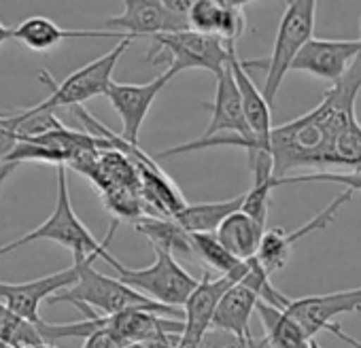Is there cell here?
<instances>
[{
	"label": "cell",
	"mask_w": 361,
	"mask_h": 348,
	"mask_svg": "<svg viewBox=\"0 0 361 348\" xmlns=\"http://www.w3.org/2000/svg\"><path fill=\"white\" fill-rule=\"evenodd\" d=\"M359 92L361 56L312 111L283 125H274L268 142V155L274 161V179L289 177L293 170L327 172V168H342L338 144L359 125L355 113Z\"/></svg>",
	"instance_id": "obj_1"
},
{
	"label": "cell",
	"mask_w": 361,
	"mask_h": 348,
	"mask_svg": "<svg viewBox=\"0 0 361 348\" xmlns=\"http://www.w3.org/2000/svg\"><path fill=\"white\" fill-rule=\"evenodd\" d=\"M94 259L100 257H90L81 263V274L79 280L54 295L49 299V304H73L79 310H94L98 316H113L117 312L123 310H132V308H147L153 310L157 314L170 316V318H178L185 321V312L178 308H168V306H159L155 302H151L149 297H145L142 293L134 291L132 287L123 285L117 276H104L100 272H96L94 268Z\"/></svg>",
	"instance_id": "obj_2"
},
{
	"label": "cell",
	"mask_w": 361,
	"mask_h": 348,
	"mask_svg": "<svg viewBox=\"0 0 361 348\" xmlns=\"http://www.w3.org/2000/svg\"><path fill=\"white\" fill-rule=\"evenodd\" d=\"M58 174V198H56V206L54 213L32 232H28L26 236L18 238L16 242H11L13 251H18L20 247L28 244V242H37V240H51L58 242L66 249H71L75 261H85L90 257H104L109 253V242L113 240L119 221L113 219L104 240H96L92 236V232L83 225V221L77 217L73 202H71V194H68V174H66V166H58L56 170Z\"/></svg>",
	"instance_id": "obj_3"
},
{
	"label": "cell",
	"mask_w": 361,
	"mask_h": 348,
	"mask_svg": "<svg viewBox=\"0 0 361 348\" xmlns=\"http://www.w3.org/2000/svg\"><path fill=\"white\" fill-rule=\"evenodd\" d=\"M147 41L151 43L147 62L168 64L166 70H170L174 77L188 68L209 70L217 77L236 54V45H230L215 35H202L196 30L157 35Z\"/></svg>",
	"instance_id": "obj_4"
},
{
	"label": "cell",
	"mask_w": 361,
	"mask_h": 348,
	"mask_svg": "<svg viewBox=\"0 0 361 348\" xmlns=\"http://www.w3.org/2000/svg\"><path fill=\"white\" fill-rule=\"evenodd\" d=\"M155 259L147 268H126L121 266L111 253H106L102 259L117 272V278L132 287L134 291L142 293L151 302L168 308H183L192 293L198 289L200 280H196L183 266L176 261V257L153 251Z\"/></svg>",
	"instance_id": "obj_5"
},
{
	"label": "cell",
	"mask_w": 361,
	"mask_h": 348,
	"mask_svg": "<svg viewBox=\"0 0 361 348\" xmlns=\"http://www.w3.org/2000/svg\"><path fill=\"white\" fill-rule=\"evenodd\" d=\"M314 18H317L314 0H291V3H285V11L274 37L272 54L264 58L266 81L262 92L270 106H274L276 102V94L285 75L293 68V62L298 60L302 49L312 41Z\"/></svg>",
	"instance_id": "obj_6"
},
{
	"label": "cell",
	"mask_w": 361,
	"mask_h": 348,
	"mask_svg": "<svg viewBox=\"0 0 361 348\" xmlns=\"http://www.w3.org/2000/svg\"><path fill=\"white\" fill-rule=\"evenodd\" d=\"M132 41L134 39L119 41L106 56H102L90 64L81 66L79 70L71 73L62 83H58L49 75V70H39V81L49 87V96L43 102L30 106L28 111L54 113L56 108H62V106L77 108L96 96H106L109 87L113 83V70H115L117 62L121 60V56L126 54V49L132 45Z\"/></svg>",
	"instance_id": "obj_7"
},
{
	"label": "cell",
	"mask_w": 361,
	"mask_h": 348,
	"mask_svg": "<svg viewBox=\"0 0 361 348\" xmlns=\"http://www.w3.org/2000/svg\"><path fill=\"white\" fill-rule=\"evenodd\" d=\"M361 310V287L348 289V291H334L325 295H308L291 299L285 312L300 323V327L306 331L310 340L317 337L321 331H329L342 342H346L350 348H361V342L348 335L336 318L342 314H353Z\"/></svg>",
	"instance_id": "obj_8"
},
{
	"label": "cell",
	"mask_w": 361,
	"mask_h": 348,
	"mask_svg": "<svg viewBox=\"0 0 361 348\" xmlns=\"http://www.w3.org/2000/svg\"><path fill=\"white\" fill-rule=\"evenodd\" d=\"M104 30L121 32L132 39H151L192 28L190 18L172 11L166 0H126L123 11L104 22Z\"/></svg>",
	"instance_id": "obj_9"
},
{
	"label": "cell",
	"mask_w": 361,
	"mask_h": 348,
	"mask_svg": "<svg viewBox=\"0 0 361 348\" xmlns=\"http://www.w3.org/2000/svg\"><path fill=\"white\" fill-rule=\"evenodd\" d=\"M83 261H73L71 268L47 274L28 282H3L0 280V302H5L13 312H18L22 318L30 321L32 325H41V302H49L54 295L71 289L81 274Z\"/></svg>",
	"instance_id": "obj_10"
},
{
	"label": "cell",
	"mask_w": 361,
	"mask_h": 348,
	"mask_svg": "<svg viewBox=\"0 0 361 348\" xmlns=\"http://www.w3.org/2000/svg\"><path fill=\"white\" fill-rule=\"evenodd\" d=\"M174 79L170 70H164L149 83H111L106 98L121 119V138L130 144H138L140 128L151 111V104L159 92Z\"/></svg>",
	"instance_id": "obj_11"
},
{
	"label": "cell",
	"mask_w": 361,
	"mask_h": 348,
	"mask_svg": "<svg viewBox=\"0 0 361 348\" xmlns=\"http://www.w3.org/2000/svg\"><path fill=\"white\" fill-rule=\"evenodd\" d=\"M350 198H353V192L346 189L344 194H340L338 198H334L319 215H314L310 221H306L304 225L295 228L293 232H287V230H281V228L266 230V234L262 238V244H259V253H257V259L262 261V266L270 274L281 272L289 263L295 244L302 238H306V236H310V234H314L319 230H325L329 223H334L336 215L340 213V209L344 204L350 202Z\"/></svg>",
	"instance_id": "obj_12"
},
{
	"label": "cell",
	"mask_w": 361,
	"mask_h": 348,
	"mask_svg": "<svg viewBox=\"0 0 361 348\" xmlns=\"http://www.w3.org/2000/svg\"><path fill=\"white\" fill-rule=\"evenodd\" d=\"M359 56H361V35L359 39H350V41L312 39L302 49L291 70L306 73L310 77L329 81L334 85L350 70V66L357 62Z\"/></svg>",
	"instance_id": "obj_13"
},
{
	"label": "cell",
	"mask_w": 361,
	"mask_h": 348,
	"mask_svg": "<svg viewBox=\"0 0 361 348\" xmlns=\"http://www.w3.org/2000/svg\"><path fill=\"white\" fill-rule=\"evenodd\" d=\"M236 285L234 278L230 276H217L211 278L209 274L200 278L198 289L192 293L188 304L183 306L185 312V329L180 333L178 346L176 348H198L204 333L213 325L215 310L221 302V297Z\"/></svg>",
	"instance_id": "obj_14"
},
{
	"label": "cell",
	"mask_w": 361,
	"mask_h": 348,
	"mask_svg": "<svg viewBox=\"0 0 361 348\" xmlns=\"http://www.w3.org/2000/svg\"><path fill=\"white\" fill-rule=\"evenodd\" d=\"M215 100H213V113H211V121L204 130V134L200 136L202 140L213 138V136H221V134H234L240 136L245 140H253V134L249 130L247 117H245V108H243V98H240V89L234 77V70L228 62V66L215 77Z\"/></svg>",
	"instance_id": "obj_15"
},
{
	"label": "cell",
	"mask_w": 361,
	"mask_h": 348,
	"mask_svg": "<svg viewBox=\"0 0 361 348\" xmlns=\"http://www.w3.org/2000/svg\"><path fill=\"white\" fill-rule=\"evenodd\" d=\"M66 39H117L126 41L132 39L121 32H109V30H68L60 28L56 22L43 15H35L24 20L20 26H16V41L26 45L32 51H51Z\"/></svg>",
	"instance_id": "obj_16"
},
{
	"label": "cell",
	"mask_w": 361,
	"mask_h": 348,
	"mask_svg": "<svg viewBox=\"0 0 361 348\" xmlns=\"http://www.w3.org/2000/svg\"><path fill=\"white\" fill-rule=\"evenodd\" d=\"M134 230L145 236L153 251H164L172 257H183V259H190L194 255V244H192V234L183 228L178 225L174 219L170 217H153V215H145L140 217L138 221L132 223Z\"/></svg>",
	"instance_id": "obj_17"
},
{
	"label": "cell",
	"mask_w": 361,
	"mask_h": 348,
	"mask_svg": "<svg viewBox=\"0 0 361 348\" xmlns=\"http://www.w3.org/2000/svg\"><path fill=\"white\" fill-rule=\"evenodd\" d=\"M259 297L245 285H234L219 302L215 316H213V325L217 329H226L232 331L236 335H243L247 340L253 337L251 333V316L257 310Z\"/></svg>",
	"instance_id": "obj_18"
},
{
	"label": "cell",
	"mask_w": 361,
	"mask_h": 348,
	"mask_svg": "<svg viewBox=\"0 0 361 348\" xmlns=\"http://www.w3.org/2000/svg\"><path fill=\"white\" fill-rule=\"evenodd\" d=\"M268 228L259 225L255 219H251L247 213L238 211L234 215H230L217 230V238L221 240V244L240 261L253 259L259 253V244L262 238L266 234Z\"/></svg>",
	"instance_id": "obj_19"
},
{
	"label": "cell",
	"mask_w": 361,
	"mask_h": 348,
	"mask_svg": "<svg viewBox=\"0 0 361 348\" xmlns=\"http://www.w3.org/2000/svg\"><path fill=\"white\" fill-rule=\"evenodd\" d=\"M257 316L264 325V337L270 348H314L317 340H310L306 331L285 310L266 302L257 304Z\"/></svg>",
	"instance_id": "obj_20"
},
{
	"label": "cell",
	"mask_w": 361,
	"mask_h": 348,
	"mask_svg": "<svg viewBox=\"0 0 361 348\" xmlns=\"http://www.w3.org/2000/svg\"><path fill=\"white\" fill-rule=\"evenodd\" d=\"M245 196L240 194L236 198L230 200H221V202H202V204H188L178 215H174L172 219L183 225L190 234H217L219 225L234 213L243 211L245 204Z\"/></svg>",
	"instance_id": "obj_21"
},
{
	"label": "cell",
	"mask_w": 361,
	"mask_h": 348,
	"mask_svg": "<svg viewBox=\"0 0 361 348\" xmlns=\"http://www.w3.org/2000/svg\"><path fill=\"white\" fill-rule=\"evenodd\" d=\"M0 342L11 348H37L49 344L43 340L39 325L22 318L5 302H0Z\"/></svg>",
	"instance_id": "obj_22"
},
{
	"label": "cell",
	"mask_w": 361,
	"mask_h": 348,
	"mask_svg": "<svg viewBox=\"0 0 361 348\" xmlns=\"http://www.w3.org/2000/svg\"><path fill=\"white\" fill-rule=\"evenodd\" d=\"M192 244L196 259H202L207 266L217 270L219 276H232L240 266V259L221 244L217 234H192Z\"/></svg>",
	"instance_id": "obj_23"
},
{
	"label": "cell",
	"mask_w": 361,
	"mask_h": 348,
	"mask_svg": "<svg viewBox=\"0 0 361 348\" xmlns=\"http://www.w3.org/2000/svg\"><path fill=\"white\" fill-rule=\"evenodd\" d=\"M298 183H336L344 185L348 192H361V168L340 170V172H312V174H289L283 179H274V185H298Z\"/></svg>",
	"instance_id": "obj_24"
},
{
	"label": "cell",
	"mask_w": 361,
	"mask_h": 348,
	"mask_svg": "<svg viewBox=\"0 0 361 348\" xmlns=\"http://www.w3.org/2000/svg\"><path fill=\"white\" fill-rule=\"evenodd\" d=\"M188 18H190L192 30L219 37V26L224 18V0H194Z\"/></svg>",
	"instance_id": "obj_25"
},
{
	"label": "cell",
	"mask_w": 361,
	"mask_h": 348,
	"mask_svg": "<svg viewBox=\"0 0 361 348\" xmlns=\"http://www.w3.org/2000/svg\"><path fill=\"white\" fill-rule=\"evenodd\" d=\"M274 179L268 181H253L251 189L245 196V204H243V213H247L251 219H255L259 225L266 228L268 221V206H270V194L274 189Z\"/></svg>",
	"instance_id": "obj_26"
},
{
	"label": "cell",
	"mask_w": 361,
	"mask_h": 348,
	"mask_svg": "<svg viewBox=\"0 0 361 348\" xmlns=\"http://www.w3.org/2000/svg\"><path fill=\"white\" fill-rule=\"evenodd\" d=\"M247 3H234V0H224V18L219 26V39H224L230 45H236V41L247 30Z\"/></svg>",
	"instance_id": "obj_27"
},
{
	"label": "cell",
	"mask_w": 361,
	"mask_h": 348,
	"mask_svg": "<svg viewBox=\"0 0 361 348\" xmlns=\"http://www.w3.org/2000/svg\"><path fill=\"white\" fill-rule=\"evenodd\" d=\"M255 340H257V337L247 340V337L236 335V333H232V331L211 327V329L204 333V337H202V342H200L198 348H253Z\"/></svg>",
	"instance_id": "obj_28"
},
{
	"label": "cell",
	"mask_w": 361,
	"mask_h": 348,
	"mask_svg": "<svg viewBox=\"0 0 361 348\" xmlns=\"http://www.w3.org/2000/svg\"><path fill=\"white\" fill-rule=\"evenodd\" d=\"M18 142H20V136L13 130L5 128L3 121H0V161H7V157L16 151Z\"/></svg>",
	"instance_id": "obj_29"
},
{
	"label": "cell",
	"mask_w": 361,
	"mask_h": 348,
	"mask_svg": "<svg viewBox=\"0 0 361 348\" xmlns=\"http://www.w3.org/2000/svg\"><path fill=\"white\" fill-rule=\"evenodd\" d=\"M20 163H13V161H0V187L5 185V181L11 177V172L18 168Z\"/></svg>",
	"instance_id": "obj_30"
},
{
	"label": "cell",
	"mask_w": 361,
	"mask_h": 348,
	"mask_svg": "<svg viewBox=\"0 0 361 348\" xmlns=\"http://www.w3.org/2000/svg\"><path fill=\"white\" fill-rule=\"evenodd\" d=\"M9 39H16V28H9V26H5L3 22H0V45L7 43Z\"/></svg>",
	"instance_id": "obj_31"
},
{
	"label": "cell",
	"mask_w": 361,
	"mask_h": 348,
	"mask_svg": "<svg viewBox=\"0 0 361 348\" xmlns=\"http://www.w3.org/2000/svg\"><path fill=\"white\" fill-rule=\"evenodd\" d=\"M253 348H270V346H268L266 337H257V340H255V344H253Z\"/></svg>",
	"instance_id": "obj_32"
},
{
	"label": "cell",
	"mask_w": 361,
	"mask_h": 348,
	"mask_svg": "<svg viewBox=\"0 0 361 348\" xmlns=\"http://www.w3.org/2000/svg\"><path fill=\"white\" fill-rule=\"evenodd\" d=\"M7 253H13V247H11V242H9V244H5V247H0V257L7 255Z\"/></svg>",
	"instance_id": "obj_33"
},
{
	"label": "cell",
	"mask_w": 361,
	"mask_h": 348,
	"mask_svg": "<svg viewBox=\"0 0 361 348\" xmlns=\"http://www.w3.org/2000/svg\"><path fill=\"white\" fill-rule=\"evenodd\" d=\"M314 348H321V346H319V344H317V346H314Z\"/></svg>",
	"instance_id": "obj_34"
}]
</instances>
